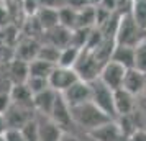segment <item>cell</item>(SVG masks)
<instances>
[{
  "instance_id": "cell-1",
  "label": "cell",
  "mask_w": 146,
  "mask_h": 141,
  "mask_svg": "<svg viewBox=\"0 0 146 141\" xmlns=\"http://www.w3.org/2000/svg\"><path fill=\"white\" fill-rule=\"evenodd\" d=\"M71 117H72L74 128L84 131L86 134L89 131H92L94 128L100 126L102 123H105L108 120H113L110 117H107L100 108L95 107L90 100L71 107Z\"/></svg>"
},
{
  "instance_id": "cell-2",
  "label": "cell",
  "mask_w": 146,
  "mask_h": 141,
  "mask_svg": "<svg viewBox=\"0 0 146 141\" xmlns=\"http://www.w3.org/2000/svg\"><path fill=\"white\" fill-rule=\"evenodd\" d=\"M145 41V30L133 20L130 13L123 15L115 28V43L126 46H138Z\"/></svg>"
},
{
  "instance_id": "cell-3",
  "label": "cell",
  "mask_w": 146,
  "mask_h": 141,
  "mask_svg": "<svg viewBox=\"0 0 146 141\" xmlns=\"http://www.w3.org/2000/svg\"><path fill=\"white\" fill-rule=\"evenodd\" d=\"M90 102L100 108L107 117L115 120V107H113V90L107 87L99 79L90 81Z\"/></svg>"
},
{
  "instance_id": "cell-4",
  "label": "cell",
  "mask_w": 146,
  "mask_h": 141,
  "mask_svg": "<svg viewBox=\"0 0 146 141\" xmlns=\"http://www.w3.org/2000/svg\"><path fill=\"white\" fill-rule=\"evenodd\" d=\"M100 67H102V62L95 58V54L92 51H89V49H82V53H80L74 69H76L77 75L82 81L90 82L99 77Z\"/></svg>"
},
{
  "instance_id": "cell-5",
  "label": "cell",
  "mask_w": 146,
  "mask_h": 141,
  "mask_svg": "<svg viewBox=\"0 0 146 141\" xmlns=\"http://www.w3.org/2000/svg\"><path fill=\"white\" fill-rule=\"evenodd\" d=\"M125 72L126 67H123L121 64L115 62V61H107L102 64L99 72V81H102L107 87H110L112 90H117V89H121L123 85V79H125Z\"/></svg>"
},
{
  "instance_id": "cell-6",
  "label": "cell",
  "mask_w": 146,
  "mask_h": 141,
  "mask_svg": "<svg viewBox=\"0 0 146 141\" xmlns=\"http://www.w3.org/2000/svg\"><path fill=\"white\" fill-rule=\"evenodd\" d=\"M80 77L77 75L74 67H62V66H56L53 69V72L48 77L49 87L54 89L56 92L62 94L66 89H69L74 82H77Z\"/></svg>"
},
{
  "instance_id": "cell-7",
  "label": "cell",
  "mask_w": 146,
  "mask_h": 141,
  "mask_svg": "<svg viewBox=\"0 0 146 141\" xmlns=\"http://www.w3.org/2000/svg\"><path fill=\"white\" fill-rule=\"evenodd\" d=\"M54 123H58L66 133H71V130L74 128L72 123V117H71V107L67 105V102L64 100V97L61 94H58L56 100H54V105L51 108V112L48 115Z\"/></svg>"
},
{
  "instance_id": "cell-8",
  "label": "cell",
  "mask_w": 146,
  "mask_h": 141,
  "mask_svg": "<svg viewBox=\"0 0 146 141\" xmlns=\"http://www.w3.org/2000/svg\"><path fill=\"white\" fill-rule=\"evenodd\" d=\"M36 121H38V141H61L66 134V131L46 115L36 113Z\"/></svg>"
},
{
  "instance_id": "cell-9",
  "label": "cell",
  "mask_w": 146,
  "mask_h": 141,
  "mask_svg": "<svg viewBox=\"0 0 146 141\" xmlns=\"http://www.w3.org/2000/svg\"><path fill=\"white\" fill-rule=\"evenodd\" d=\"M61 95L64 97V100L67 102L69 107L89 102L90 100V82L79 79L77 82H74L69 89H66Z\"/></svg>"
},
{
  "instance_id": "cell-10",
  "label": "cell",
  "mask_w": 146,
  "mask_h": 141,
  "mask_svg": "<svg viewBox=\"0 0 146 141\" xmlns=\"http://www.w3.org/2000/svg\"><path fill=\"white\" fill-rule=\"evenodd\" d=\"M3 115H5V118H7L8 128H18V130H20L27 121H30L31 118L36 117V112H35L33 108H27V107H21V105L12 103Z\"/></svg>"
},
{
  "instance_id": "cell-11",
  "label": "cell",
  "mask_w": 146,
  "mask_h": 141,
  "mask_svg": "<svg viewBox=\"0 0 146 141\" xmlns=\"http://www.w3.org/2000/svg\"><path fill=\"white\" fill-rule=\"evenodd\" d=\"M136 105V97L130 92H126L125 89H117L113 90V107H115V118L130 115L135 110Z\"/></svg>"
},
{
  "instance_id": "cell-12",
  "label": "cell",
  "mask_w": 146,
  "mask_h": 141,
  "mask_svg": "<svg viewBox=\"0 0 146 141\" xmlns=\"http://www.w3.org/2000/svg\"><path fill=\"white\" fill-rule=\"evenodd\" d=\"M90 141H117L121 136L118 125L115 120H108L105 123H102L100 126L94 128L92 131L87 133Z\"/></svg>"
},
{
  "instance_id": "cell-13",
  "label": "cell",
  "mask_w": 146,
  "mask_h": 141,
  "mask_svg": "<svg viewBox=\"0 0 146 141\" xmlns=\"http://www.w3.org/2000/svg\"><path fill=\"white\" fill-rule=\"evenodd\" d=\"M59 92H56L54 89L48 87L44 90H41L38 94L33 95V108L35 112L38 115H49L51 112V108L54 105V100H56V97H58Z\"/></svg>"
},
{
  "instance_id": "cell-14",
  "label": "cell",
  "mask_w": 146,
  "mask_h": 141,
  "mask_svg": "<svg viewBox=\"0 0 146 141\" xmlns=\"http://www.w3.org/2000/svg\"><path fill=\"white\" fill-rule=\"evenodd\" d=\"M143 87H145V72L138 71L136 67L126 69L121 89H125L126 92H130L135 97H138V95L143 94Z\"/></svg>"
},
{
  "instance_id": "cell-15",
  "label": "cell",
  "mask_w": 146,
  "mask_h": 141,
  "mask_svg": "<svg viewBox=\"0 0 146 141\" xmlns=\"http://www.w3.org/2000/svg\"><path fill=\"white\" fill-rule=\"evenodd\" d=\"M43 33L46 34L44 43L53 44V46L59 48V49H62V48H66V46L71 44L72 30H69V28H64V26H61V25H56L54 28L46 30V31H43Z\"/></svg>"
},
{
  "instance_id": "cell-16",
  "label": "cell",
  "mask_w": 146,
  "mask_h": 141,
  "mask_svg": "<svg viewBox=\"0 0 146 141\" xmlns=\"http://www.w3.org/2000/svg\"><path fill=\"white\" fill-rule=\"evenodd\" d=\"M135 48L136 46H126V44L115 43L112 48V53H110V61H115L123 67L130 69L135 66Z\"/></svg>"
},
{
  "instance_id": "cell-17",
  "label": "cell",
  "mask_w": 146,
  "mask_h": 141,
  "mask_svg": "<svg viewBox=\"0 0 146 141\" xmlns=\"http://www.w3.org/2000/svg\"><path fill=\"white\" fill-rule=\"evenodd\" d=\"M59 8H51V7H41L36 15H35L33 18L38 21V25L43 31H46V30H51L54 28L56 25H59V12H58Z\"/></svg>"
},
{
  "instance_id": "cell-18",
  "label": "cell",
  "mask_w": 146,
  "mask_h": 141,
  "mask_svg": "<svg viewBox=\"0 0 146 141\" xmlns=\"http://www.w3.org/2000/svg\"><path fill=\"white\" fill-rule=\"evenodd\" d=\"M10 99H12V103H15V105L33 108V94L27 87L25 82L23 84H13V87L10 90Z\"/></svg>"
},
{
  "instance_id": "cell-19",
  "label": "cell",
  "mask_w": 146,
  "mask_h": 141,
  "mask_svg": "<svg viewBox=\"0 0 146 141\" xmlns=\"http://www.w3.org/2000/svg\"><path fill=\"white\" fill-rule=\"evenodd\" d=\"M40 43L35 40V38H27V40H23L18 44L17 48V58L21 61H27L30 62L31 59H35L36 56H38V51H40Z\"/></svg>"
},
{
  "instance_id": "cell-20",
  "label": "cell",
  "mask_w": 146,
  "mask_h": 141,
  "mask_svg": "<svg viewBox=\"0 0 146 141\" xmlns=\"http://www.w3.org/2000/svg\"><path fill=\"white\" fill-rule=\"evenodd\" d=\"M7 72L13 84H23L28 79V62L17 58L7 66Z\"/></svg>"
},
{
  "instance_id": "cell-21",
  "label": "cell",
  "mask_w": 146,
  "mask_h": 141,
  "mask_svg": "<svg viewBox=\"0 0 146 141\" xmlns=\"http://www.w3.org/2000/svg\"><path fill=\"white\" fill-rule=\"evenodd\" d=\"M56 67V64L44 61L41 58H35L28 62V75H35V77H44L48 79L49 74L53 72V69Z\"/></svg>"
},
{
  "instance_id": "cell-22",
  "label": "cell",
  "mask_w": 146,
  "mask_h": 141,
  "mask_svg": "<svg viewBox=\"0 0 146 141\" xmlns=\"http://www.w3.org/2000/svg\"><path fill=\"white\" fill-rule=\"evenodd\" d=\"M130 117L136 130H146V95L141 94L136 97V105H135V110L130 113Z\"/></svg>"
},
{
  "instance_id": "cell-23",
  "label": "cell",
  "mask_w": 146,
  "mask_h": 141,
  "mask_svg": "<svg viewBox=\"0 0 146 141\" xmlns=\"http://www.w3.org/2000/svg\"><path fill=\"white\" fill-rule=\"evenodd\" d=\"M82 49L80 48H76L72 44L62 48L59 51V59H58V66H62V67H74L76 62L79 59Z\"/></svg>"
},
{
  "instance_id": "cell-24",
  "label": "cell",
  "mask_w": 146,
  "mask_h": 141,
  "mask_svg": "<svg viewBox=\"0 0 146 141\" xmlns=\"http://www.w3.org/2000/svg\"><path fill=\"white\" fill-rule=\"evenodd\" d=\"M59 25L69 30H76L77 28V10L69 5L61 7L59 10Z\"/></svg>"
},
{
  "instance_id": "cell-25",
  "label": "cell",
  "mask_w": 146,
  "mask_h": 141,
  "mask_svg": "<svg viewBox=\"0 0 146 141\" xmlns=\"http://www.w3.org/2000/svg\"><path fill=\"white\" fill-rule=\"evenodd\" d=\"M130 15L133 17V20L145 30L146 28V0H133Z\"/></svg>"
},
{
  "instance_id": "cell-26",
  "label": "cell",
  "mask_w": 146,
  "mask_h": 141,
  "mask_svg": "<svg viewBox=\"0 0 146 141\" xmlns=\"http://www.w3.org/2000/svg\"><path fill=\"white\" fill-rule=\"evenodd\" d=\"M59 48L53 46V44H48V43H43L40 46V51H38V56L36 58H41L44 61H49L58 66V59H59Z\"/></svg>"
},
{
  "instance_id": "cell-27",
  "label": "cell",
  "mask_w": 146,
  "mask_h": 141,
  "mask_svg": "<svg viewBox=\"0 0 146 141\" xmlns=\"http://www.w3.org/2000/svg\"><path fill=\"white\" fill-rule=\"evenodd\" d=\"M138 71L146 74V41L139 43L138 46L135 48V66Z\"/></svg>"
},
{
  "instance_id": "cell-28",
  "label": "cell",
  "mask_w": 146,
  "mask_h": 141,
  "mask_svg": "<svg viewBox=\"0 0 146 141\" xmlns=\"http://www.w3.org/2000/svg\"><path fill=\"white\" fill-rule=\"evenodd\" d=\"M25 84H27V87L31 90V94L33 95L49 87L48 79H44V77H35V75H28V79L25 81Z\"/></svg>"
},
{
  "instance_id": "cell-29",
  "label": "cell",
  "mask_w": 146,
  "mask_h": 141,
  "mask_svg": "<svg viewBox=\"0 0 146 141\" xmlns=\"http://www.w3.org/2000/svg\"><path fill=\"white\" fill-rule=\"evenodd\" d=\"M20 130L27 141H38V121H36V117L31 118L30 121H27Z\"/></svg>"
},
{
  "instance_id": "cell-30",
  "label": "cell",
  "mask_w": 146,
  "mask_h": 141,
  "mask_svg": "<svg viewBox=\"0 0 146 141\" xmlns=\"http://www.w3.org/2000/svg\"><path fill=\"white\" fill-rule=\"evenodd\" d=\"M40 8H41L40 0H23V10L28 17H35Z\"/></svg>"
},
{
  "instance_id": "cell-31",
  "label": "cell",
  "mask_w": 146,
  "mask_h": 141,
  "mask_svg": "<svg viewBox=\"0 0 146 141\" xmlns=\"http://www.w3.org/2000/svg\"><path fill=\"white\" fill-rule=\"evenodd\" d=\"M3 138H5V141H27L21 130H18V128H8L3 134Z\"/></svg>"
},
{
  "instance_id": "cell-32",
  "label": "cell",
  "mask_w": 146,
  "mask_h": 141,
  "mask_svg": "<svg viewBox=\"0 0 146 141\" xmlns=\"http://www.w3.org/2000/svg\"><path fill=\"white\" fill-rule=\"evenodd\" d=\"M10 105H12L10 94L8 92H0V113H5Z\"/></svg>"
},
{
  "instance_id": "cell-33",
  "label": "cell",
  "mask_w": 146,
  "mask_h": 141,
  "mask_svg": "<svg viewBox=\"0 0 146 141\" xmlns=\"http://www.w3.org/2000/svg\"><path fill=\"white\" fill-rule=\"evenodd\" d=\"M41 7H51V8H61L66 5V0H40Z\"/></svg>"
},
{
  "instance_id": "cell-34",
  "label": "cell",
  "mask_w": 146,
  "mask_h": 141,
  "mask_svg": "<svg viewBox=\"0 0 146 141\" xmlns=\"http://www.w3.org/2000/svg\"><path fill=\"white\" fill-rule=\"evenodd\" d=\"M130 140L131 141H146V130H135L130 134Z\"/></svg>"
},
{
  "instance_id": "cell-35",
  "label": "cell",
  "mask_w": 146,
  "mask_h": 141,
  "mask_svg": "<svg viewBox=\"0 0 146 141\" xmlns=\"http://www.w3.org/2000/svg\"><path fill=\"white\" fill-rule=\"evenodd\" d=\"M7 130H8L7 118H5V115H3V113H0V134H5Z\"/></svg>"
},
{
  "instance_id": "cell-36",
  "label": "cell",
  "mask_w": 146,
  "mask_h": 141,
  "mask_svg": "<svg viewBox=\"0 0 146 141\" xmlns=\"http://www.w3.org/2000/svg\"><path fill=\"white\" fill-rule=\"evenodd\" d=\"M61 141H79V138L74 136V134H71V133H66L64 136H62V140Z\"/></svg>"
},
{
  "instance_id": "cell-37",
  "label": "cell",
  "mask_w": 146,
  "mask_h": 141,
  "mask_svg": "<svg viewBox=\"0 0 146 141\" xmlns=\"http://www.w3.org/2000/svg\"><path fill=\"white\" fill-rule=\"evenodd\" d=\"M117 141H131V140H130V136H125V134H121V136H120Z\"/></svg>"
},
{
  "instance_id": "cell-38",
  "label": "cell",
  "mask_w": 146,
  "mask_h": 141,
  "mask_svg": "<svg viewBox=\"0 0 146 141\" xmlns=\"http://www.w3.org/2000/svg\"><path fill=\"white\" fill-rule=\"evenodd\" d=\"M143 95H146V74H145V87H143Z\"/></svg>"
},
{
  "instance_id": "cell-39",
  "label": "cell",
  "mask_w": 146,
  "mask_h": 141,
  "mask_svg": "<svg viewBox=\"0 0 146 141\" xmlns=\"http://www.w3.org/2000/svg\"><path fill=\"white\" fill-rule=\"evenodd\" d=\"M0 141H5V138H3V134H0Z\"/></svg>"
},
{
  "instance_id": "cell-40",
  "label": "cell",
  "mask_w": 146,
  "mask_h": 141,
  "mask_svg": "<svg viewBox=\"0 0 146 141\" xmlns=\"http://www.w3.org/2000/svg\"><path fill=\"white\" fill-rule=\"evenodd\" d=\"M145 41H146V28H145Z\"/></svg>"
},
{
  "instance_id": "cell-41",
  "label": "cell",
  "mask_w": 146,
  "mask_h": 141,
  "mask_svg": "<svg viewBox=\"0 0 146 141\" xmlns=\"http://www.w3.org/2000/svg\"><path fill=\"white\" fill-rule=\"evenodd\" d=\"M89 141H90V140H89Z\"/></svg>"
}]
</instances>
